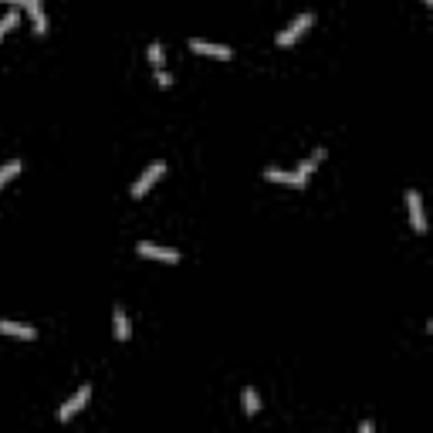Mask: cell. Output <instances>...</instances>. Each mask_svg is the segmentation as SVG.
<instances>
[{
  "label": "cell",
  "mask_w": 433,
  "mask_h": 433,
  "mask_svg": "<svg viewBox=\"0 0 433 433\" xmlns=\"http://www.w3.org/2000/svg\"><path fill=\"white\" fill-rule=\"evenodd\" d=\"M311 21H315V14H311V10H302V14H298V17H295L291 24L284 27V31H278V44H281V48L295 44V41H298V38L305 34L308 27H311Z\"/></svg>",
  "instance_id": "2"
},
{
  "label": "cell",
  "mask_w": 433,
  "mask_h": 433,
  "mask_svg": "<svg viewBox=\"0 0 433 433\" xmlns=\"http://www.w3.org/2000/svg\"><path fill=\"white\" fill-rule=\"evenodd\" d=\"M264 179H275V183H295V186H305L295 170H275V166H268L264 170Z\"/></svg>",
  "instance_id": "11"
},
{
  "label": "cell",
  "mask_w": 433,
  "mask_h": 433,
  "mask_svg": "<svg viewBox=\"0 0 433 433\" xmlns=\"http://www.w3.org/2000/svg\"><path fill=\"white\" fill-rule=\"evenodd\" d=\"M3 3H24V0H3Z\"/></svg>",
  "instance_id": "17"
},
{
  "label": "cell",
  "mask_w": 433,
  "mask_h": 433,
  "mask_svg": "<svg viewBox=\"0 0 433 433\" xmlns=\"http://www.w3.org/2000/svg\"><path fill=\"white\" fill-rule=\"evenodd\" d=\"M139 254L142 257H156V261H179V251L177 247H166V244H153V240H142L139 244Z\"/></svg>",
  "instance_id": "6"
},
{
  "label": "cell",
  "mask_w": 433,
  "mask_h": 433,
  "mask_svg": "<svg viewBox=\"0 0 433 433\" xmlns=\"http://www.w3.org/2000/svg\"><path fill=\"white\" fill-rule=\"evenodd\" d=\"M0 335H14V338H34L38 329L27 322H14V318H0Z\"/></svg>",
  "instance_id": "7"
},
{
  "label": "cell",
  "mask_w": 433,
  "mask_h": 433,
  "mask_svg": "<svg viewBox=\"0 0 433 433\" xmlns=\"http://www.w3.org/2000/svg\"><path fill=\"white\" fill-rule=\"evenodd\" d=\"M163 173H166V163H163V159H153V163H149V166L136 177V183H132V190H129V193H132V197H146V193H149V186H153Z\"/></svg>",
  "instance_id": "1"
},
{
  "label": "cell",
  "mask_w": 433,
  "mask_h": 433,
  "mask_svg": "<svg viewBox=\"0 0 433 433\" xmlns=\"http://www.w3.org/2000/svg\"><path fill=\"white\" fill-rule=\"evenodd\" d=\"M190 51L206 54V58H220V61L234 58V51H230L227 44H213V41H204V38H190Z\"/></svg>",
  "instance_id": "4"
},
{
  "label": "cell",
  "mask_w": 433,
  "mask_h": 433,
  "mask_svg": "<svg viewBox=\"0 0 433 433\" xmlns=\"http://www.w3.org/2000/svg\"><path fill=\"white\" fill-rule=\"evenodd\" d=\"M24 7H27L31 24H34V34H44V31H48V14H44V3H41V0H24Z\"/></svg>",
  "instance_id": "8"
},
{
  "label": "cell",
  "mask_w": 433,
  "mask_h": 433,
  "mask_svg": "<svg viewBox=\"0 0 433 433\" xmlns=\"http://www.w3.org/2000/svg\"><path fill=\"white\" fill-rule=\"evenodd\" d=\"M240 400H244V413H247V416H257V413H261V396H257L251 386L244 389V396H240Z\"/></svg>",
  "instance_id": "12"
},
{
  "label": "cell",
  "mask_w": 433,
  "mask_h": 433,
  "mask_svg": "<svg viewBox=\"0 0 433 433\" xmlns=\"http://www.w3.org/2000/svg\"><path fill=\"white\" fill-rule=\"evenodd\" d=\"M156 81H159L163 88H170V85H173V75H170V72H163V68H156Z\"/></svg>",
  "instance_id": "16"
},
{
  "label": "cell",
  "mask_w": 433,
  "mask_h": 433,
  "mask_svg": "<svg viewBox=\"0 0 433 433\" xmlns=\"http://www.w3.org/2000/svg\"><path fill=\"white\" fill-rule=\"evenodd\" d=\"M322 159H325V149L318 146V149H315V153L308 156V159H302V163H298V170H295V173H298V179H302V183H308V177H311V170H315V166H318Z\"/></svg>",
  "instance_id": "10"
},
{
  "label": "cell",
  "mask_w": 433,
  "mask_h": 433,
  "mask_svg": "<svg viewBox=\"0 0 433 433\" xmlns=\"http://www.w3.org/2000/svg\"><path fill=\"white\" fill-rule=\"evenodd\" d=\"M17 173H21V159H7V163L0 166V186H3V183H10Z\"/></svg>",
  "instance_id": "13"
},
{
  "label": "cell",
  "mask_w": 433,
  "mask_h": 433,
  "mask_svg": "<svg viewBox=\"0 0 433 433\" xmlns=\"http://www.w3.org/2000/svg\"><path fill=\"white\" fill-rule=\"evenodd\" d=\"M407 210H409V224L413 230H427V217H423V200H420V193L416 190H407Z\"/></svg>",
  "instance_id": "5"
},
{
  "label": "cell",
  "mask_w": 433,
  "mask_h": 433,
  "mask_svg": "<svg viewBox=\"0 0 433 433\" xmlns=\"http://www.w3.org/2000/svg\"><path fill=\"white\" fill-rule=\"evenodd\" d=\"M88 400H92V386H81V389H78L75 396H72V400H68L65 407L58 409V420H61V423H68L72 416H78L81 409L88 407Z\"/></svg>",
  "instance_id": "3"
},
{
  "label": "cell",
  "mask_w": 433,
  "mask_h": 433,
  "mask_svg": "<svg viewBox=\"0 0 433 433\" xmlns=\"http://www.w3.org/2000/svg\"><path fill=\"white\" fill-rule=\"evenodd\" d=\"M112 332H115V338L119 342H126L129 335H132V325H129V315L122 311V308L115 305V311H112Z\"/></svg>",
  "instance_id": "9"
},
{
  "label": "cell",
  "mask_w": 433,
  "mask_h": 433,
  "mask_svg": "<svg viewBox=\"0 0 433 433\" xmlns=\"http://www.w3.org/2000/svg\"><path fill=\"white\" fill-rule=\"evenodd\" d=\"M17 21H21V17H17V10H7V14L0 17V38H3V34H7L10 27L17 24Z\"/></svg>",
  "instance_id": "14"
},
{
  "label": "cell",
  "mask_w": 433,
  "mask_h": 433,
  "mask_svg": "<svg viewBox=\"0 0 433 433\" xmlns=\"http://www.w3.org/2000/svg\"><path fill=\"white\" fill-rule=\"evenodd\" d=\"M149 61H153L156 68H163V44H159V41H153V44H149Z\"/></svg>",
  "instance_id": "15"
}]
</instances>
